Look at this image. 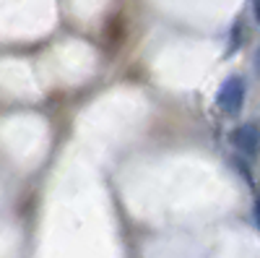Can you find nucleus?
<instances>
[{"label": "nucleus", "instance_id": "nucleus-1", "mask_svg": "<svg viewBox=\"0 0 260 258\" xmlns=\"http://www.w3.org/2000/svg\"><path fill=\"white\" fill-rule=\"evenodd\" d=\"M245 92H247L245 81L240 76H232V78H226L221 83L219 94H216V104H219L226 115H237L242 110V104H245Z\"/></svg>", "mask_w": 260, "mask_h": 258}, {"label": "nucleus", "instance_id": "nucleus-2", "mask_svg": "<svg viewBox=\"0 0 260 258\" xmlns=\"http://www.w3.org/2000/svg\"><path fill=\"white\" fill-rule=\"evenodd\" d=\"M232 141L240 152L250 159H255L260 154V125L257 123H245L232 133Z\"/></svg>", "mask_w": 260, "mask_h": 258}, {"label": "nucleus", "instance_id": "nucleus-4", "mask_svg": "<svg viewBox=\"0 0 260 258\" xmlns=\"http://www.w3.org/2000/svg\"><path fill=\"white\" fill-rule=\"evenodd\" d=\"M252 8H255V18L260 21V0H252Z\"/></svg>", "mask_w": 260, "mask_h": 258}, {"label": "nucleus", "instance_id": "nucleus-3", "mask_svg": "<svg viewBox=\"0 0 260 258\" xmlns=\"http://www.w3.org/2000/svg\"><path fill=\"white\" fill-rule=\"evenodd\" d=\"M255 219H257V227H260V193L255 196Z\"/></svg>", "mask_w": 260, "mask_h": 258}]
</instances>
